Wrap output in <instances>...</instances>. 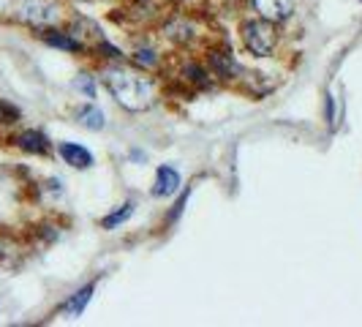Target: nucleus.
I'll list each match as a JSON object with an SVG mask.
<instances>
[{
	"instance_id": "nucleus-1",
	"label": "nucleus",
	"mask_w": 362,
	"mask_h": 327,
	"mask_svg": "<svg viewBox=\"0 0 362 327\" xmlns=\"http://www.w3.org/2000/svg\"><path fill=\"white\" fill-rule=\"evenodd\" d=\"M104 85L115 96V101L120 107L131 109V112H145L156 101V85H153V79L136 71L107 69L104 71Z\"/></svg>"
},
{
	"instance_id": "nucleus-2",
	"label": "nucleus",
	"mask_w": 362,
	"mask_h": 327,
	"mask_svg": "<svg viewBox=\"0 0 362 327\" xmlns=\"http://www.w3.org/2000/svg\"><path fill=\"white\" fill-rule=\"evenodd\" d=\"M240 36H243V44H245L248 52L259 54V57H267L275 50V22L264 17L248 19V22H243Z\"/></svg>"
},
{
	"instance_id": "nucleus-3",
	"label": "nucleus",
	"mask_w": 362,
	"mask_h": 327,
	"mask_svg": "<svg viewBox=\"0 0 362 327\" xmlns=\"http://www.w3.org/2000/svg\"><path fill=\"white\" fill-rule=\"evenodd\" d=\"M14 14H17V19L41 30V28H52L60 19V6L49 3V0H19L14 6Z\"/></svg>"
},
{
	"instance_id": "nucleus-4",
	"label": "nucleus",
	"mask_w": 362,
	"mask_h": 327,
	"mask_svg": "<svg viewBox=\"0 0 362 327\" xmlns=\"http://www.w3.org/2000/svg\"><path fill=\"white\" fill-rule=\"evenodd\" d=\"M180 172L175 169V166H158V172H156V183H153V197H158V200H163V197H175L177 191H180Z\"/></svg>"
},
{
	"instance_id": "nucleus-5",
	"label": "nucleus",
	"mask_w": 362,
	"mask_h": 327,
	"mask_svg": "<svg viewBox=\"0 0 362 327\" xmlns=\"http://www.w3.org/2000/svg\"><path fill=\"white\" fill-rule=\"evenodd\" d=\"M259 17L270 19V22H286L294 11V0H254Z\"/></svg>"
},
{
	"instance_id": "nucleus-6",
	"label": "nucleus",
	"mask_w": 362,
	"mask_h": 327,
	"mask_svg": "<svg viewBox=\"0 0 362 327\" xmlns=\"http://www.w3.org/2000/svg\"><path fill=\"white\" fill-rule=\"evenodd\" d=\"M57 153L63 156V161L74 166V169H90L93 166V153L88 147L74 145V142H60L57 145Z\"/></svg>"
},
{
	"instance_id": "nucleus-7",
	"label": "nucleus",
	"mask_w": 362,
	"mask_h": 327,
	"mask_svg": "<svg viewBox=\"0 0 362 327\" xmlns=\"http://www.w3.org/2000/svg\"><path fill=\"white\" fill-rule=\"evenodd\" d=\"M17 147L19 150H25V153H33V156H47L52 145H49V139L36 131V128H28V131H22L17 137Z\"/></svg>"
},
{
	"instance_id": "nucleus-8",
	"label": "nucleus",
	"mask_w": 362,
	"mask_h": 327,
	"mask_svg": "<svg viewBox=\"0 0 362 327\" xmlns=\"http://www.w3.org/2000/svg\"><path fill=\"white\" fill-rule=\"evenodd\" d=\"M93 292H95V284H88V287L76 289V292L71 294V297H69V300H66V303L60 306V311H63L66 316H71V319H74V316H79L82 311L88 309V303H90Z\"/></svg>"
},
{
	"instance_id": "nucleus-9",
	"label": "nucleus",
	"mask_w": 362,
	"mask_h": 327,
	"mask_svg": "<svg viewBox=\"0 0 362 327\" xmlns=\"http://www.w3.org/2000/svg\"><path fill=\"white\" fill-rule=\"evenodd\" d=\"M41 38L54 47V50H66V52H79L82 50V41H76L69 33H60V30H52V28H41Z\"/></svg>"
},
{
	"instance_id": "nucleus-10",
	"label": "nucleus",
	"mask_w": 362,
	"mask_h": 327,
	"mask_svg": "<svg viewBox=\"0 0 362 327\" xmlns=\"http://www.w3.org/2000/svg\"><path fill=\"white\" fill-rule=\"evenodd\" d=\"M76 120L85 128H90V131H101V128L107 126L104 112L95 107V104H82V107H76Z\"/></svg>"
},
{
	"instance_id": "nucleus-11",
	"label": "nucleus",
	"mask_w": 362,
	"mask_h": 327,
	"mask_svg": "<svg viewBox=\"0 0 362 327\" xmlns=\"http://www.w3.org/2000/svg\"><path fill=\"white\" fill-rule=\"evenodd\" d=\"M131 216H134V202H126V205H120L115 213H109L107 218H101V226L112 232V229H117L120 224H126Z\"/></svg>"
},
{
	"instance_id": "nucleus-12",
	"label": "nucleus",
	"mask_w": 362,
	"mask_h": 327,
	"mask_svg": "<svg viewBox=\"0 0 362 327\" xmlns=\"http://www.w3.org/2000/svg\"><path fill=\"white\" fill-rule=\"evenodd\" d=\"M210 66H213L216 74H221V76H232V71L237 69L235 57L229 52H210Z\"/></svg>"
},
{
	"instance_id": "nucleus-13",
	"label": "nucleus",
	"mask_w": 362,
	"mask_h": 327,
	"mask_svg": "<svg viewBox=\"0 0 362 327\" xmlns=\"http://www.w3.org/2000/svg\"><path fill=\"white\" fill-rule=\"evenodd\" d=\"M134 63L136 66H145V69H153L158 63V57H156L153 50H139V52H134Z\"/></svg>"
},
{
	"instance_id": "nucleus-14",
	"label": "nucleus",
	"mask_w": 362,
	"mask_h": 327,
	"mask_svg": "<svg viewBox=\"0 0 362 327\" xmlns=\"http://www.w3.org/2000/svg\"><path fill=\"white\" fill-rule=\"evenodd\" d=\"M74 85H76V91L85 93L88 98H95V88H93V79H90V76H85V74H82V76H79V79H76Z\"/></svg>"
},
{
	"instance_id": "nucleus-15",
	"label": "nucleus",
	"mask_w": 362,
	"mask_h": 327,
	"mask_svg": "<svg viewBox=\"0 0 362 327\" xmlns=\"http://www.w3.org/2000/svg\"><path fill=\"white\" fill-rule=\"evenodd\" d=\"M188 194H191V191H185V194H182V197H180V202L175 205V213L169 216V218H172V221H175V218H177V216H180V213H182V207H185V202H188Z\"/></svg>"
},
{
	"instance_id": "nucleus-16",
	"label": "nucleus",
	"mask_w": 362,
	"mask_h": 327,
	"mask_svg": "<svg viewBox=\"0 0 362 327\" xmlns=\"http://www.w3.org/2000/svg\"><path fill=\"white\" fill-rule=\"evenodd\" d=\"M327 120L332 123V96H327Z\"/></svg>"
}]
</instances>
